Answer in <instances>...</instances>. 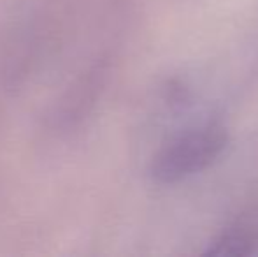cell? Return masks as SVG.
Wrapping results in <instances>:
<instances>
[{
  "label": "cell",
  "mask_w": 258,
  "mask_h": 257,
  "mask_svg": "<svg viewBox=\"0 0 258 257\" xmlns=\"http://www.w3.org/2000/svg\"><path fill=\"white\" fill-rule=\"evenodd\" d=\"M227 144L220 125H204L176 137L155 157L151 173L158 182L172 183L202 171L214 162Z\"/></svg>",
  "instance_id": "6da1fadb"
}]
</instances>
